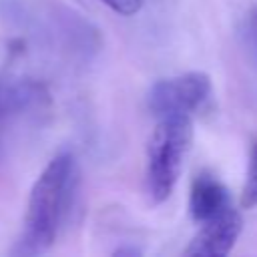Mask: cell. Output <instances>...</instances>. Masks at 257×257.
Instances as JSON below:
<instances>
[{"mask_svg":"<svg viewBox=\"0 0 257 257\" xmlns=\"http://www.w3.org/2000/svg\"><path fill=\"white\" fill-rule=\"evenodd\" d=\"M100 2L120 16H135L145 4V0H100Z\"/></svg>","mask_w":257,"mask_h":257,"instance_id":"cell-7","label":"cell"},{"mask_svg":"<svg viewBox=\"0 0 257 257\" xmlns=\"http://www.w3.org/2000/svg\"><path fill=\"white\" fill-rule=\"evenodd\" d=\"M231 195L225 183L209 171L197 173L189 189V217L203 223L229 207Z\"/></svg>","mask_w":257,"mask_h":257,"instance_id":"cell-5","label":"cell"},{"mask_svg":"<svg viewBox=\"0 0 257 257\" xmlns=\"http://www.w3.org/2000/svg\"><path fill=\"white\" fill-rule=\"evenodd\" d=\"M20 100H22V92H18V90H8V88L0 86V118L6 116L8 110L14 108Z\"/></svg>","mask_w":257,"mask_h":257,"instance_id":"cell-8","label":"cell"},{"mask_svg":"<svg viewBox=\"0 0 257 257\" xmlns=\"http://www.w3.org/2000/svg\"><path fill=\"white\" fill-rule=\"evenodd\" d=\"M211 96V78L205 72L193 70L173 78H163L149 92V108L155 116L187 114L199 110Z\"/></svg>","mask_w":257,"mask_h":257,"instance_id":"cell-3","label":"cell"},{"mask_svg":"<svg viewBox=\"0 0 257 257\" xmlns=\"http://www.w3.org/2000/svg\"><path fill=\"white\" fill-rule=\"evenodd\" d=\"M74 179V157L64 151L58 153L42 173L36 177L24 217V231L14 253L38 255L48 251L58 235L66 201Z\"/></svg>","mask_w":257,"mask_h":257,"instance_id":"cell-1","label":"cell"},{"mask_svg":"<svg viewBox=\"0 0 257 257\" xmlns=\"http://www.w3.org/2000/svg\"><path fill=\"white\" fill-rule=\"evenodd\" d=\"M114 255H141V249H133V247H120L114 251Z\"/></svg>","mask_w":257,"mask_h":257,"instance_id":"cell-9","label":"cell"},{"mask_svg":"<svg viewBox=\"0 0 257 257\" xmlns=\"http://www.w3.org/2000/svg\"><path fill=\"white\" fill-rule=\"evenodd\" d=\"M191 139V116L171 114L159 118L147 145L145 193L151 205H161L171 197L189 153Z\"/></svg>","mask_w":257,"mask_h":257,"instance_id":"cell-2","label":"cell"},{"mask_svg":"<svg viewBox=\"0 0 257 257\" xmlns=\"http://www.w3.org/2000/svg\"><path fill=\"white\" fill-rule=\"evenodd\" d=\"M253 207H257V141L251 145L249 151L247 177L241 191V209H253Z\"/></svg>","mask_w":257,"mask_h":257,"instance_id":"cell-6","label":"cell"},{"mask_svg":"<svg viewBox=\"0 0 257 257\" xmlns=\"http://www.w3.org/2000/svg\"><path fill=\"white\" fill-rule=\"evenodd\" d=\"M253 16H255V20H257V6H255V10H253Z\"/></svg>","mask_w":257,"mask_h":257,"instance_id":"cell-10","label":"cell"},{"mask_svg":"<svg viewBox=\"0 0 257 257\" xmlns=\"http://www.w3.org/2000/svg\"><path fill=\"white\" fill-rule=\"evenodd\" d=\"M243 231V219L239 211L227 207L219 215L203 221V227L189 241L185 257H225L233 251Z\"/></svg>","mask_w":257,"mask_h":257,"instance_id":"cell-4","label":"cell"}]
</instances>
